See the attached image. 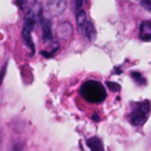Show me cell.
I'll return each instance as SVG.
<instances>
[{
    "label": "cell",
    "mask_w": 151,
    "mask_h": 151,
    "mask_svg": "<svg viewBox=\"0 0 151 151\" xmlns=\"http://www.w3.org/2000/svg\"><path fill=\"white\" fill-rule=\"evenodd\" d=\"M11 151H22V144L21 143H14L12 145Z\"/></svg>",
    "instance_id": "5bb4252c"
},
{
    "label": "cell",
    "mask_w": 151,
    "mask_h": 151,
    "mask_svg": "<svg viewBox=\"0 0 151 151\" xmlns=\"http://www.w3.org/2000/svg\"><path fill=\"white\" fill-rule=\"evenodd\" d=\"M34 1H37V0H34Z\"/></svg>",
    "instance_id": "9a60e30c"
},
{
    "label": "cell",
    "mask_w": 151,
    "mask_h": 151,
    "mask_svg": "<svg viewBox=\"0 0 151 151\" xmlns=\"http://www.w3.org/2000/svg\"><path fill=\"white\" fill-rule=\"evenodd\" d=\"M74 1V8L76 11H81L83 9V4H84V0H73Z\"/></svg>",
    "instance_id": "4fadbf2b"
},
{
    "label": "cell",
    "mask_w": 151,
    "mask_h": 151,
    "mask_svg": "<svg viewBox=\"0 0 151 151\" xmlns=\"http://www.w3.org/2000/svg\"><path fill=\"white\" fill-rule=\"evenodd\" d=\"M80 96L88 103L99 104L106 98V91L105 87L96 81V80H87L80 86Z\"/></svg>",
    "instance_id": "6da1fadb"
},
{
    "label": "cell",
    "mask_w": 151,
    "mask_h": 151,
    "mask_svg": "<svg viewBox=\"0 0 151 151\" xmlns=\"http://www.w3.org/2000/svg\"><path fill=\"white\" fill-rule=\"evenodd\" d=\"M142 7H144L147 11H151V0H140Z\"/></svg>",
    "instance_id": "7c38bea8"
},
{
    "label": "cell",
    "mask_w": 151,
    "mask_h": 151,
    "mask_svg": "<svg viewBox=\"0 0 151 151\" xmlns=\"http://www.w3.org/2000/svg\"><path fill=\"white\" fill-rule=\"evenodd\" d=\"M58 37L63 40H68L72 35V32H73V27L72 25L68 22V21H64L61 22L59 26H58Z\"/></svg>",
    "instance_id": "52a82bcc"
},
{
    "label": "cell",
    "mask_w": 151,
    "mask_h": 151,
    "mask_svg": "<svg viewBox=\"0 0 151 151\" xmlns=\"http://www.w3.org/2000/svg\"><path fill=\"white\" fill-rule=\"evenodd\" d=\"M131 77L138 83V84H145V78L142 76V73H139V72H137V71H134V72H132L131 73Z\"/></svg>",
    "instance_id": "30bf717a"
},
{
    "label": "cell",
    "mask_w": 151,
    "mask_h": 151,
    "mask_svg": "<svg viewBox=\"0 0 151 151\" xmlns=\"http://www.w3.org/2000/svg\"><path fill=\"white\" fill-rule=\"evenodd\" d=\"M39 22L41 26L42 31V39L45 41H51L52 40V29H51V22L47 18L42 15L41 12H39Z\"/></svg>",
    "instance_id": "8992f818"
},
{
    "label": "cell",
    "mask_w": 151,
    "mask_h": 151,
    "mask_svg": "<svg viewBox=\"0 0 151 151\" xmlns=\"http://www.w3.org/2000/svg\"><path fill=\"white\" fill-rule=\"evenodd\" d=\"M106 86H107L110 90H112V91H119V90H120V86H119L117 83L107 81V83H106Z\"/></svg>",
    "instance_id": "8fae6325"
},
{
    "label": "cell",
    "mask_w": 151,
    "mask_h": 151,
    "mask_svg": "<svg viewBox=\"0 0 151 151\" xmlns=\"http://www.w3.org/2000/svg\"><path fill=\"white\" fill-rule=\"evenodd\" d=\"M46 11L53 15V17H58L60 14H63L67 7V4L65 0H47L46 1Z\"/></svg>",
    "instance_id": "5b68a950"
},
{
    "label": "cell",
    "mask_w": 151,
    "mask_h": 151,
    "mask_svg": "<svg viewBox=\"0 0 151 151\" xmlns=\"http://www.w3.org/2000/svg\"><path fill=\"white\" fill-rule=\"evenodd\" d=\"M139 33H140V38L143 40L151 39V21L142 22V25L139 27Z\"/></svg>",
    "instance_id": "9c48e42d"
},
{
    "label": "cell",
    "mask_w": 151,
    "mask_h": 151,
    "mask_svg": "<svg viewBox=\"0 0 151 151\" xmlns=\"http://www.w3.org/2000/svg\"><path fill=\"white\" fill-rule=\"evenodd\" d=\"M86 144L91 151H105L101 140L98 137H90L86 139Z\"/></svg>",
    "instance_id": "ba28073f"
},
{
    "label": "cell",
    "mask_w": 151,
    "mask_h": 151,
    "mask_svg": "<svg viewBox=\"0 0 151 151\" xmlns=\"http://www.w3.org/2000/svg\"><path fill=\"white\" fill-rule=\"evenodd\" d=\"M150 112H151V104L149 100L134 103V107L132 109L130 114V123L134 126L143 125L149 118Z\"/></svg>",
    "instance_id": "7a4b0ae2"
},
{
    "label": "cell",
    "mask_w": 151,
    "mask_h": 151,
    "mask_svg": "<svg viewBox=\"0 0 151 151\" xmlns=\"http://www.w3.org/2000/svg\"><path fill=\"white\" fill-rule=\"evenodd\" d=\"M34 24H35L34 14H33L32 11H28L26 13L25 18H24V26H22V31H21V37H22L26 46L31 50L32 53L35 52L34 42H33V39H32V31H33Z\"/></svg>",
    "instance_id": "3957f363"
},
{
    "label": "cell",
    "mask_w": 151,
    "mask_h": 151,
    "mask_svg": "<svg viewBox=\"0 0 151 151\" xmlns=\"http://www.w3.org/2000/svg\"><path fill=\"white\" fill-rule=\"evenodd\" d=\"M76 19H77V26L80 33L84 37H86L88 40H93L96 37V28L92 25V22L88 20L86 12L84 9L78 11L76 14Z\"/></svg>",
    "instance_id": "277c9868"
}]
</instances>
